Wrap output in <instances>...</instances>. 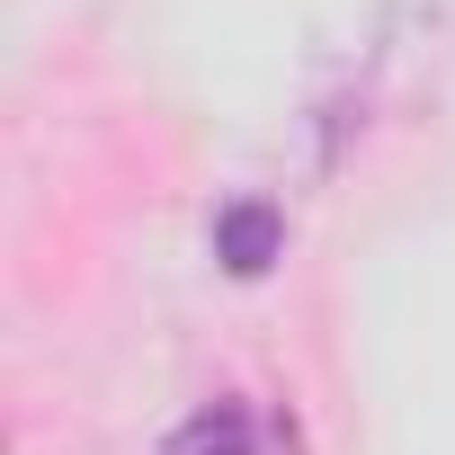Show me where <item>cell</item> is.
<instances>
[{
	"label": "cell",
	"instance_id": "cell-1",
	"mask_svg": "<svg viewBox=\"0 0 455 455\" xmlns=\"http://www.w3.org/2000/svg\"><path fill=\"white\" fill-rule=\"evenodd\" d=\"M277 251H286V214H277L268 196H242V205L214 214V259L233 268V277H268Z\"/></svg>",
	"mask_w": 455,
	"mask_h": 455
},
{
	"label": "cell",
	"instance_id": "cell-2",
	"mask_svg": "<svg viewBox=\"0 0 455 455\" xmlns=\"http://www.w3.org/2000/svg\"><path fill=\"white\" fill-rule=\"evenodd\" d=\"M161 455H259V419L242 402H205L196 419H179L161 437Z\"/></svg>",
	"mask_w": 455,
	"mask_h": 455
}]
</instances>
